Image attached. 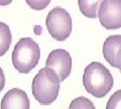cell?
Listing matches in <instances>:
<instances>
[{
	"label": "cell",
	"instance_id": "cell-16",
	"mask_svg": "<svg viewBox=\"0 0 121 109\" xmlns=\"http://www.w3.org/2000/svg\"><path fill=\"white\" fill-rule=\"evenodd\" d=\"M120 72H121V70H120Z\"/></svg>",
	"mask_w": 121,
	"mask_h": 109
},
{
	"label": "cell",
	"instance_id": "cell-14",
	"mask_svg": "<svg viewBox=\"0 0 121 109\" xmlns=\"http://www.w3.org/2000/svg\"><path fill=\"white\" fill-rule=\"evenodd\" d=\"M4 86H5V75H4L2 68L0 67V92L3 90Z\"/></svg>",
	"mask_w": 121,
	"mask_h": 109
},
{
	"label": "cell",
	"instance_id": "cell-2",
	"mask_svg": "<svg viewBox=\"0 0 121 109\" xmlns=\"http://www.w3.org/2000/svg\"><path fill=\"white\" fill-rule=\"evenodd\" d=\"M60 83L58 75L54 71L50 68H43L32 80V95L41 105H50L58 98Z\"/></svg>",
	"mask_w": 121,
	"mask_h": 109
},
{
	"label": "cell",
	"instance_id": "cell-7",
	"mask_svg": "<svg viewBox=\"0 0 121 109\" xmlns=\"http://www.w3.org/2000/svg\"><path fill=\"white\" fill-rule=\"evenodd\" d=\"M103 56L109 65L121 70V35H109L103 44Z\"/></svg>",
	"mask_w": 121,
	"mask_h": 109
},
{
	"label": "cell",
	"instance_id": "cell-6",
	"mask_svg": "<svg viewBox=\"0 0 121 109\" xmlns=\"http://www.w3.org/2000/svg\"><path fill=\"white\" fill-rule=\"evenodd\" d=\"M45 68H50L58 75L60 82L65 81L72 71V58L66 50L56 48L51 52L45 62Z\"/></svg>",
	"mask_w": 121,
	"mask_h": 109
},
{
	"label": "cell",
	"instance_id": "cell-3",
	"mask_svg": "<svg viewBox=\"0 0 121 109\" xmlns=\"http://www.w3.org/2000/svg\"><path fill=\"white\" fill-rule=\"evenodd\" d=\"M40 48L30 37L20 39L12 52V64L15 70L21 74H28L39 62Z\"/></svg>",
	"mask_w": 121,
	"mask_h": 109
},
{
	"label": "cell",
	"instance_id": "cell-8",
	"mask_svg": "<svg viewBox=\"0 0 121 109\" xmlns=\"http://www.w3.org/2000/svg\"><path fill=\"white\" fill-rule=\"evenodd\" d=\"M29 98L23 90L13 88L5 93L1 100V109H29Z\"/></svg>",
	"mask_w": 121,
	"mask_h": 109
},
{
	"label": "cell",
	"instance_id": "cell-5",
	"mask_svg": "<svg viewBox=\"0 0 121 109\" xmlns=\"http://www.w3.org/2000/svg\"><path fill=\"white\" fill-rule=\"evenodd\" d=\"M101 25L106 29L121 27V0H103L98 9Z\"/></svg>",
	"mask_w": 121,
	"mask_h": 109
},
{
	"label": "cell",
	"instance_id": "cell-13",
	"mask_svg": "<svg viewBox=\"0 0 121 109\" xmlns=\"http://www.w3.org/2000/svg\"><path fill=\"white\" fill-rule=\"evenodd\" d=\"M52 0H25L27 5L31 9L35 10H43L48 6Z\"/></svg>",
	"mask_w": 121,
	"mask_h": 109
},
{
	"label": "cell",
	"instance_id": "cell-4",
	"mask_svg": "<svg viewBox=\"0 0 121 109\" xmlns=\"http://www.w3.org/2000/svg\"><path fill=\"white\" fill-rule=\"evenodd\" d=\"M45 24L51 36L58 42L66 40L70 36L73 28L71 15L62 7H56L48 12Z\"/></svg>",
	"mask_w": 121,
	"mask_h": 109
},
{
	"label": "cell",
	"instance_id": "cell-1",
	"mask_svg": "<svg viewBox=\"0 0 121 109\" xmlns=\"http://www.w3.org/2000/svg\"><path fill=\"white\" fill-rule=\"evenodd\" d=\"M114 80L107 68L99 62H92L85 68L83 85L86 91L96 98H103L110 92Z\"/></svg>",
	"mask_w": 121,
	"mask_h": 109
},
{
	"label": "cell",
	"instance_id": "cell-11",
	"mask_svg": "<svg viewBox=\"0 0 121 109\" xmlns=\"http://www.w3.org/2000/svg\"><path fill=\"white\" fill-rule=\"evenodd\" d=\"M69 109H96L93 102L84 96L75 98L70 103Z\"/></svg>",
	"mask_w": 121,
	"mask_h": 109
},
{
	"label": "cell",
	"instance_id": "cell-12",
	"mask_svg": "<svg viewBox=\"0 0 121 109\" xmlns=\"http://www.w3.org/2000/svg\"><path fill=\"white\" fill-rule=\"evenodd\" d=\"M106 109H121V90L116 91L109 98Z\"/></svg>",
	"mask_w": 121,
	"mask_h": 109
},
{
	"label": "cell",
	"instance_id": "cell-9",
	"mask_svg": "<svg viewBox=\"0 0 121 109\" xmlns=\"http://www.w3.org/2000/svg\"><path fill=\"white\" fill-rule=\"evenodd\" d=\"M102 1L103 0H78V4L83 15L89 18H96Z\"/></svg>",
	"mask_w": 121,
	"mask_h": 109
},
{
	"label": "cell",
	"instance_id": "cell-15",
	"mask_svg": "<svg viewBox=\"0 0 121 109\" xmlns=\"http://www.w3.org/2000/svg\"><path fill=\"white\" fill-rule=\"evenodd\" d=\"M12 2V0H0V6H7Z\"/></svg>",
	"mask_w": 121,
	"mask_h": 109
},
{
	"label": "cell",
	"instance_id": "cell-10",
	"mask_svg": "<svg viewBox=\"0 0 121 109\" xmlns=\"http://www.w3.org/2000/svg\"><path fill=\"white\" fill-rule=\"evenodd\" d=\"M12 43V35L10 28L4 22L0 21V57L8 52Z\"/></svg>",
	"mask_w": 121,
	"mask_h": 109
}]
</instances>
